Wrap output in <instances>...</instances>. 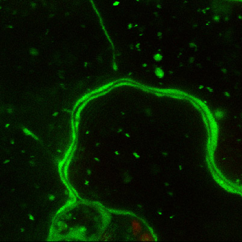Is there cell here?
<instances>
[{
	"label": "cell",
	"instance_id": "cell-2",
	"mask_svg": "<svg viewBox=\"0 0 242 242\" xmlns=\"http://www.w3.org/2000/svg\"><path fill=\"white\" fill-rule=\"evenodd\" d=\"M138 240L141 241H153L155 240V238L151 233L148 231H145L138 236Z\"/></svg>",
	"mask_w": 242,
	"mask_h": 242
},
{
	"label": "cell",
	"instance_id": "cell-4",
	"mask_svg": "<svg viewBox=\"0 0 242 242\" xmlns=\"http://www.w3.org/2000/svg\"><path fill=\"white\" fill-rule=\"evenodd\" d=\"M68 229V226L65 223H62L60 226V231L62 233L66 232Z\"/></svg>",
	"mask_w": 242,
	"mask_h": 242
},
{
	"label": "cell",
	"instance_id": "cell-1",
	"mask_svg": "<svg viewBox=\"0 0 242 242\" xmlns=\"http://www.w3.org/2000/svg\"><path fill=\"white\" fill-rule=\"evenodd\" d=\"M131 229H132L133 234L134 236L138 237L142 233V223L139 221V220L135 219H133L131 220Z\"/></svg>",
	"mask_w": 242,
	"mask_h": 242
},
{
	"label": "cell",
	"instance_id": "cell-3",
	"mask_svg": "<svg viewBox=\"0 0 242 242\" xmlns=\"http://www.w3.org/2000/svg\"><path fill=\"white\" fill-rule=\"evenodd\" d=\"M99 240L101 241H110L112 240V235L110 233L104 232L99 235Z\"/></svg>",
	"mask_w": 242,
	"mask_h": 242
}]
</instances>
